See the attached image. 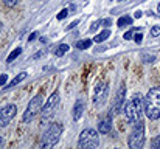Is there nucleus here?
<instances>
[{
	"mask_svg": "<svg viewBox=\"0 0 160 149\" xmlns=\"http://www.w3.org/2000/svg\"><path fill=\"white\" fill-rule=\"evenodd\" d=\"M68 51V45L67 44H61L58 48H56V51H54V54L58 56V57H61V56H64L65 53Z\"/></svg>",
	"mask_w": 160,
	"mask_h": 149,
	"instance_id": "nucleus-16",
	"label": "nucleus"
},
{
	"mask_svg": "<svg viewBox=\"0 0 160 149\" xmlns=\"http://www.w3.org/2000/svg\"><path fill=\"white\" fill-rule=\"evenodd\" d=\"M0 146H3V137H0Z\"/></svg>",
	"mask_w": 160,
	"mask_h": 149,
	"instance_id": "nucleus-31",
	"label": "nucleus"
},
{
	"mask_svg": "<svg viewBox=\"0 0 160 149\" xmlns=\"http://www.w3.org/2000/svg\"><path fill=\"white\" fill-rule=\"evenodd\" d=\"M134 41H135L137 44H140V42L143 41V34H142V33H138V34H135V36H134Z\"/></svg>",
	"mask_w": 160,
	"mask_h": 149,
	"instance_id": "nucleus-24",
	"label": "nucleus"
},
{
	"mask_svg": "<svg viewBox=\"0 0 160 149\" xmlns=\"http://www.w3.org/2000/svg\"><path fill=\"white\" fill-rule=\"evenodd\" d=\"M92 42H93V41H90V39L79 41V42H76V48L78 50H86V48H89V47H92Z\"/></svg>",
	"mask_w": 160,
	"mask_h": 149,
	"instance_id": "nucleus-15",
	"label": "nucleus"
},
{
	"mask_svg": "<svg viewBox=\"0 0 160 149\" xmlns=\"http://www.w3.org/2000/svg\"><path fill=\"white\" fill-rule=\"evenodd\" d=\"M58 104H59V93H58V92H53L52 97L47 99V102L44 104V107H42V110H41V118H42V121H47V120L53 115V112L56 110Z\"/></svg>",
	"mask_w": 160,
	"mask_h": 149,
	"instance_id": "nucleus-8",
	"label": "nucleus"
},
{
	"mask_svg": "<svg viewBox=\"0 0 160 149\" xmlns=\"http://www.w3.org/2000/svg\"><path fill=\"white\" fill-rule=\"evenodd\" d=\"M3 3H5L6 6H9V8H12V6H16V3H17V0H3Z\"/></svg>",
	"mask_w": 160,
	"mask_h": 149,
	"instance_id": "nucleus-22",
	"label": "nucleus"
},
{
	"mask_svg": "<svg viewBox=\"0 0 160 149\" xmlns=\"http://www.w3.org/2000/svg\"><path fill=\"white\" fill-rule=\"evenodd\" d=\"M62 134V124L61 123H53L50 124V127L44 132L42 135V143L41 146L42 148H52L58 142H59V137Z\"/></svg>",
	"mask_w": 160,
	"mask_h": 149,
	"instance_id": "nucleus-3",
	"label": "nucleus"
},
{
	"mask_svg": "<svg viewBox=\"0 0 160 149\" xmlns=\"http://www.w3.org/2000/svg\"><path fill=\"white\" fill-rule=\"evenodd\" d=\"M143 113H145V98L142 95L135 93L124 104V117L131 124H135V123L142 121Z\"/></svg>",
	"mask_w": 160,
	"mask_h": 149,
	"instance_id": "nucleus-1",
	"label": "nucleus"
},
{
	"mask_svg": "<svg viewBox=\"0 0 160 149\" xmlns=\"http://www.w3.org/2000/svg\"><path fill=\"white\" fill-rule=\"evenodd\" d=\"M67 16H68V9L65 8V9H62V11L58 14V20H62V19H64V17H67Z\"/></svg>",
	"mask_w": 160,
	"mask_h": 149,
	"instance_id": "nucleus-21",
	"label": "nucleus"
},
{
	"mask_svg": "<svg viewBox=\"0 0 160 149\" xmlns=\"http://www.w3.org/2000/svg\"><path fill=\"white\" fill-rule=\"evenodd\" d=\"M129 148L132 149H140L145 145V124L143 121H138L134 124V129L129 135Z\"/></svg>",
	"mask_w": 160,
	"mask_h": 149,
	"instance_id": "nucleus-6",
	"label": "nucleus"
},
{
	"mask_svg": "<svg viewBox=\"0 0 160 149\" xmlns=\"http://www.w3.org/2000/svg\"><path fill=\"white\" fill-rule=\"evenodd\" d=\"M84 107H86V102H84V99H78L76 102H75V107H73V120H79L81 118V115H82V112H84Z\"/></svg>",
	"mask_w": 160,
	"mask_h": 149,
	"instance_id": "nucleus-12",
	"label": "nucleus"
},
{
	"mask_svg": "<svg viewBox=\"0 0 160 149\" xmlns=\"http://www.w3.org/2000/svg\"><path fill=\"white\" fill-rule=\"evenodd\" d=\"M100 23H101V22H95V23H93V25L90 27V31H95V30H97V28L100 27Z\"/></svg>",
	"mask_w": 160,
	"mask_h": 149,
	"instance_id": "nucleus-26",
	"label": "nucleus"
},
{
	"mask_svg": "<svg viewBox=\"0 0 160 149\" xmlns=\"http://www.w3.org/2000/svg\"><path fill=\"white\" fill-rule=\"evenodd\" d=\"M107 97H109V84L106 81H100L93 90V104L97 107L103 106L107 101Z\"/></svg>",
	"mask_w": 160,
	"mask_h": 149,
	"instance_id": "nucleus-7",
	"label": "nucleus"
},
{
	"mask_svg": "<svg viewBox=\"0 0 160 149\" xmlns=\"http://www.w3.org/2000/svg\"><path fill=\"white\" fill-rule=\"evenodd\" d=\"M142 16H143V12H142V11H135V14H134V17H137V19H138V17H142Z\"/></svg>",
	"mask_w": 160,
	"mask_h": 149,
	"instance_id": "nucleus-27",
	"label": "nucleus"
},
{
	"mask_svg": "<svg viewBox=\"0 0 160 149\" xmlns=\"http://www.w3.org/2000/svg\"><path fill=\"white\" fill-rule=\"evenodd\" d=\"M42 107H44V98H42V93H39L28 102V106L25 109V113L22 117V121L27 123V121H31L33 118H36L41 113Z\"/></svg>",
	"mask_w": 160,
	"mask_h": 149,
	"instance_id": "nucleus-5",
	"label": "nucleus"
},
{
	"mask_svg": "<svg viewBox=\"0 0 160 149\" xmlns=\"http://www.w3.org/2000/svg\"><path fill=\"white\" fill-rule=\"evenodd\" d=\"M124 98H126V89H124V84L120 86L118 92H117V97H115V102H113V107H112V113H120L123 104H124Z\"/></svg>",
	"mask_w": 160,
	"mask_h": 149,
	"instance_id": "nucleus-10",
	"label": "nucleus"
},
{
	"mask_svg": "<svg viewBox=\"0 0 160 149\" xmlns=\"http://www.w3.org/2000/svg\"><path fill=\"white\" fill-rule=\"evenodd\" d=\"M2 27H3V25H2V23H0V31H2Z\"/></svg>",
	"mask_w": 160,
	"mask_h": 149,
	"instance_id": "nucleus-33",
	"label": "nucleus"
},
{
	"mask_svg": "<svg viewBox=\"0 0 160 149\" xmlns=\"http://www.w3.org/2000/svg\"><path fill=\"white\" fill-rule=\"evenodd\" d=\"M109 36H110V31H109V30H104V31H103V33H100V34H98V36H97V37H95L93 41L100 44V42H104V41H106Z\"/></svg>",
	"mask_w": 160,
	"mask_h": 149,
	"instance_id": "nucleus-17",
	"label": "nucleus"
},
{
	"mask_svg": "<svg viewBox=\"0 0 160 149\" xmlns=\"http://www.w3.org/2000/svg\"><path fill=\"white\" fill-rule=\"evenodd\" d=\"M38 36V33H31L30 34V37H28V41H34V37Z\"/></svg>",
	"mask_w": 160,
	"mask_h": 149,
	"instance_id": "nucleus-28",
	"label": "nucleus"
},
{
	"mask_svg": "<svg viewBox=\"0 0 160 149\" xmlns=\"http://www.w3.org/2000/svg\"><path fill=\"white\" fill-rule=\"evenodd\" d=\"M17 112V106L16 104H8L0 110V127H5L11 123V120L16 117Z\"/></svg>",
	"mask_w": 160,
	"mask_h": 149,
	"instance_id": "nucleus-9",
	"label": "nucleus"
},
{
	"mask_svg": "<svg viewBox=\"0 0 160 149\" xmlns=\"http://www.w3.org/2000/svg\"><path fill=\"white\" fill-rule=\"evenodd\" d=\"M157 11H159V14H160V3H159V6H157Z\"/></svg>",
	"mask_w": 160,
	"mask_h": 149,
	"instance_id": "nucleus-32",
	"label": "nucleus"
},
{
	"mask_svg": "<svg viewBox=\"0 0 160 149\" xmlns=\"http://www.w3.org/2000/svg\"><path fill=\"white\" fill-rule=\"evenodd\" d=\"M20 53H22V48H20V47H19V48H16V50H12V51H11V54L8 56L6 62H12L16 57H19V56H20Z\"/></svg>",
	"mask_w": 160,
	"mask_h": 149,
	"instance_id": "nucleus-18",
	"label": "nucleus"
},
{
	"mask_svg": "<svg viewBox=\"0 0 160 149\" xmlns=\"http://www.w3.org/2000/svg\"><path fill=\"white\" fill-rule=\"evenodd\" d=\"M151 36H152V37L160 36V27H152V28H151Z\"/></svg>",
	"mask_w": 160,
	"mask_h": 149,
	"instance_id": "nucleus-20",
	"label": "nucleus"
},
{
	"mask_svg": "<svg viewBox=\"0 0 160 149\" xmlns=\"http://www.w3.org/2000/svg\"><path fill=\"white\" fill-rule=\"evenodd\" d=\"M25 78H27V73H25V72L19 73V75H17V76H16V78H14V79H12V81H11V82H9V84H8L6 87H5V89H11V87L17 86V84H19V82H22V81H23Z\"/></svg>",
	"mask_w": 160,
	"mask_h": 149,
	"instance_id": "nucleus-14",
	"label": "nucleus"
},
{
	"mask_svg": "<svg viewBox=\"0 0 160 149\" xmlns=\"http://www.w3.org/2000/svg\"><path fill=\"white\" fill-rule=\"evenodd\" d=\"M151 146L154 149H160V135H157L154 140H152V143H151Z\"/></svg>",
	"mask_w": 160,
	"mask_h": 149,
	"instance_id": "nucleus-19",
	"label": "nucleus"
},
{
	"mask_svg": "<svg viewBox=\"0 0 160 149\" xmlns=\"http://www.w3.org/2000/svg\"><path fill=\"white\" fill-rule=\"evenodd\" d=\"M6 81H8V76H6V75H0V87H2V86H5V84H6Z\"/></svg>",
	"mask_w": 160,
	"mask_h": 149,
	"instance_id": "nucleus-25",
	"label": "nucleus"
},
{
	"mask_svg": "<svg viewBox=\"0 0 160 149\" xmlns=\"http://www.w3.org/2000/svg\"><path fill=\"white\" fill-rule=\"evenodd\" d=\"M110 129H112V117L109 115V117L103 118V120L98 123V131H100L101 134H109Z\"/></svg>",
	"mask_w": 160,
	"mask_h": 149,
	"instance_id": "nucleus-11",
	"label": "nucleus"
},
{
	"mask_svg": "<svg viewBox=\"0 0 160 149\" xmlns=\"http://www.w3.org/2000/svg\"><path fill=\"white\" fill-rule=\"evenodd\" d=\"M100 145V137L98 132L95 129H84L79 134V140H78V146L82 149H95Z\"/></svg>",
	"mask_w": 160,
	"mask_h": 149,
	"instance_id": "nucleus-4",
	"label": "nucleus"
},
{
	"mask_svg": "<svg viewBox=\"0 0 160 149\" xmlns=\"http://www.w3.org/2000/svg\"><path fill=\"white\" fill-rule=\"evenodd\" d=\"M103 23H104V27H109V25H110V19H106V20H103Z\"/></svg>",
	"mask_w": 160,
	"mask_h": 149,
	"instance_id": "nucleus-29",
	"label": "nucleus"
},
{
	"mask_svg": "<svg viewBox=\"0 0 160 149\" xmlns=\"http://www.w3.org/2000/svg\"><path fill=\"white\" fill-rule=\"evenodd\" d=\"M76 25H78V22H73V23H72V25L68 27V30H70V28H73V27H76Z\"/></svg>",
	"mask_w": 160,
	"mask_h": 149,
	"instance_id": "nucleus-30",
	"label": "nucleus"
},
{
	"mask_svg": "<svg viewBox=\"0 0 160 149\" xmlns=\"http://www.w3.org/2000/svg\"><path fill=\"white\" fill-rule=\"evenodd\" d=\"M145 113L149 120L160 118V87H152L145 97Z\"/></svg>",
	"mask_w": 160,
	"mask_h": 149,
	"instance_id": "nucleus-2",
	"label": "nucleus"
},
{
	"mask_svg": "<svg viewBox=\"0 0 160 149\" xmlns=\"http://www.w3.org/2000/svg\"><path fill=\"white\" fill-rule=\"evenodd\" d=\"M132 17L131 16H121L120 19H118V22H117V25L120 27V28H124V27H128V25H132Z\"/></svg>",
	"mask_w": 160,
	"mask_h": 149,
	"instance_id": "nucleus-13",
	"label": "nucleus"
},
{
	"mask_svg": "<svg viewBox=\"0 0 160 149\" xmlns=\"http://www.w3.org/2000/svg\"><path fill=\"white\" fill-rule=\"evenodd\" d=\"M132 34H134V30H129V31H128L123 37H124L126 41H131V39H134V37H132Z\"/></svg>",
	"mask_w": 160,
	"mask_h": 149,
	"instance_id": "nucleus-23",
	"label": "nucleus"
}]
</instances>
